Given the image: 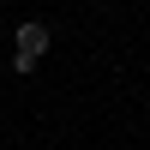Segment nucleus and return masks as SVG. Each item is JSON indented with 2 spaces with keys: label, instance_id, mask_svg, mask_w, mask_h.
Segmentation results:
<instances>
[{
  "label": "nucleus",
  "instance_id": "1",
  "mask_svg": "<svg viewBox=\"0 0 150 150\" xmlns=\"http://www.w3.org/2000/svg\"><path fill=\"white\" fill-rule=\"evenodd\" d=\"M42 54H48V30H42V24H18V54H12V66H18V72H36Z\"/></svg>",
  "mask_w": 150,
  "mask_h": 150
}]
</instances>
